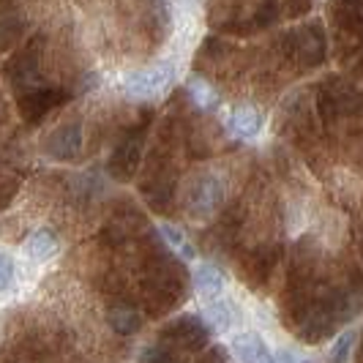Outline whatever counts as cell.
I'll return each instance as SVG.
<instances>
[{"instance_id": "6da1fadb", "label": "cell", "mask_w": 363, "mask_h": 363, "mask_svg": "<svg viewBox=\"0 0 363 363\" xmlns=\"http://www.w3.org/2000/svg\"><path fill=\"white\" fill-rule=\"evenodd\" d=\"M169 77H172V66H167V63L164 66H153L147 72L131 74L126 79V91L131 96H137V99H150V96H156L169 82Z\"/></svg>"}, {"instance_id": "7a4b0ae2", "label": "cell", "mask_w": 363, "mask_h": 363, "mask_svg": "<svg viewBox=\"0 0 363 363\" xmlns=\"http://www.w3.org/2000/svg\"><path fill=\"white\" fill-rule=\"evenodd\" d=\"M233 347H235L240 361H271L273 358L268 345L257 333H240V336L233 339Z\"/></svg>"}, {"instance_id": "3957f363", "label": "cell", "mask_w": 363, "mask_h": 363, "mask_svg": "<svg viewBox=\"0 0 363 363\" xmlns=\"http://www.w3.org/2000/svg\"><path fill=\"white\" fill-rule=\"evenodd\" d=\"M227 126H230V131H235L238 137L249 140V137H255L257 131H259L262 118H259V112H257L255 107H238V109H233Z\"/></svg>"}, {"instance_id": "277c9868", "label": "cell", "mask_w": 363, "mask_h": 363, "mask_svg": "<svg viewBox=\"0 0 363 363\" xmlns=\"http://www.w3.org/2000/svg\"><path fill=\"white\" fill-rule=\"evenodd\" d=\"M194 281H197V290H200V295L205 301L216 298L224 290V273L218 271L216 265H208V262L197 268V279Z\"/></svg>"}, {"instance_id": "5b68a950", "label": "cell", "mask_w": 363, "mask_h": 363, "mask_svg": "<svg viewBox=\"0 0 363 363\" xmlns=\"http://www.w3.org/2000/svg\"><path fill=\"white\" fill-rule=\"evenodd\" d=\"M205 314H208V320H211V323H213L218 330L230 328L238 320L235 303H233V301H224V298H218V295H216V298H211V303H208Z\"/></svg>"}, {"instance_id": "8992f818", "label": "cell", "mask_w": 363, "mask_h": 363, "mask_svg": "<svg viewBox=\"0 0 363 363\" xmlns=\"http://www.w3.org/2000/svg\"><path fill=\"white\" fill-rule=\"evenodd\" d=\"M218 202H221V186L218 181L213 178H205L200 186V191H194V208L200 211V213H208V211H213Z\"/></svg>"}, {"instance_id": "52a82bcc", "label": "cell", "mask_w": 363, "mask_h": 363, "mask_svg": "<svg viewBox=\"0 0 363 363\" xmlns=\"http://www.w3.org/2000/svg\"><path fill=\"white\" fill-rule=\"evenodd\" d=\"M55 249H57V243H55V238L47 235V233H38V235H33V240L28 243V255L33 257V259H47V257L55 255Z\"/></svg>"}, {"instance_id": "ba28073f", "label": "cell", "mask_w": 363, "mask_h": 363, "mask_svg": "<svg viewBox=\"0 0 363 363\" xmlns=\"http://www.w3.org/2000/svg\"><path fill=\"white\" fill-rule=\"evenodd\" d=\"M162 233H164V238H167V240H169V243H172V246H175V249H178V252H181L183 257H186V259H194V257H197V252H194V246H191V243L186 240V235H183L181 230H175V227L164 224Z\"/></svg>"}, {"instance_id": "9c48e42d", "label": "cell", "mask_w": 363, "mask_h": 363, "mask_svg": "<svg viewBox=\"0 0 363 363\" xmlns=\"http://www.w3.org/2000/svg\"><path fill=\"white\" fill-rule=\"evenodd\" d=\"M189 91H191V96H194V101L200 104V107H208V109H216L218 104V96L205 82H200V79H191L189 82Z\"/></svg>"}, {"instance_id": "30bf717a", "label": "cell", "mask_w": 363, "mask_h": 363, "mask_svg": "<svg viewBox=\"0 0 363 363\" xmlns=\"http://www.w3.org/2000/svg\"><path fill=\"white\" fill-rule=\"evenodd\" d=\"M11 279H14V262L6 255H0V295L9 290Z\"/></svg>"}, {"instance_id": "8fae6325", "label": "cell", "mask_w": 363, "mask_h": 363, "mask_svg": "<svg viewBox=\"0 0 363 363\" xmlns=\"http://www.w3.org/2000/svg\"><path fill=\"white\" fill-rule=\"evenodd\" d=\"M352 339H355V333H345V336H342V339L336 342V350H333V358H336V361H345L347 355H350Z\"/></svg>"}, {"instance_id": "7c38bea8", "label": "cell", "mask_w": 363, "mask_h": 363, "mask_svg": "<svg viewBox=\"0 0 363 363\" xmlns=\"http://www.w3.org/2000/svg\"><path fill=\"white\" fill-rule=\"evenodd\" d=\"M112 320H115V323H112V325L118 328V330H123V333H128V330H134V328H137V317H134V314H112Z\"/></svg>"}]
</instances>
